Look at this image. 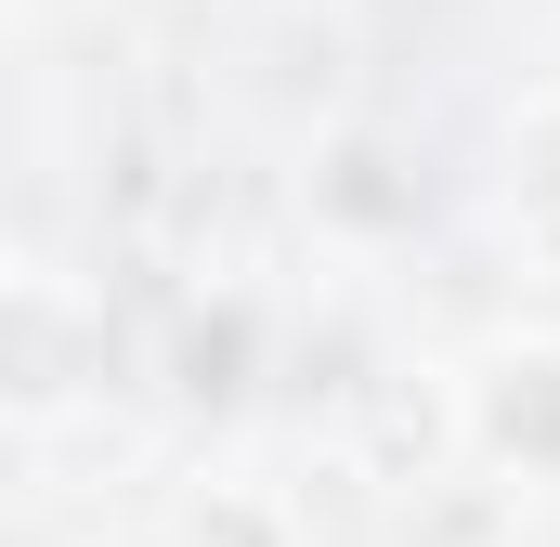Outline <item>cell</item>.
Returning a JSON list of instances; mask_svg holds the SVG:
<instances>
[{"label": "cell", "instance_id": "cell-2", "mask_svg": "<svg viewBox=\"0 0 560 547\" xmlns=\"http://www.w3.org/2000/svg\"><path fill=\"white\" fill-rule=\"evenodd\" d=\"M118 365V326L79 274L52 261H0V430H52L105 392Z\"/></svg>", "mask_w": 560, "mask_h": 547}, {"label": "cell", "instance_id": "cell-3", "mask_svg": "<svg viewBox=\"0 0 560 547\" xmlns=\"http://www.w3.org/2000/svg\"><path fill=\"white\" fill-rule=\"evenodd\" d=\"M495 222H509V248L560 287V79H535V92L509 105V131H495Z\"/></svg>", "mask_w": 560, "mask_h": 547}, {"label": "cell", "instance_id": "cell-4", "mask_svg": "<svg viewBox=\"0 0 560 547\" xmlns=\"http://www.w3.org/2000/svg\"><path fill=\"white\" fill-rule=\"evenodd\" d=\"M0 39H13V0H0Z\"/></svg>", "mask_w": 560, "mask_h": 547}, {"label": "cell", "instance_id": "cell-1", "mask_svg": "<svg viewBox=\"0 0 560 547\" xmlns=\"http://www.w3.org/2000/svg\"><path fill=\"white\" fill-rule=\"evenodd\" d=\"M443 430L495 496H560V326H495L456 352Z\"/></svg>", "mask_w": 560, "mask_h": 547}]
</instances>
